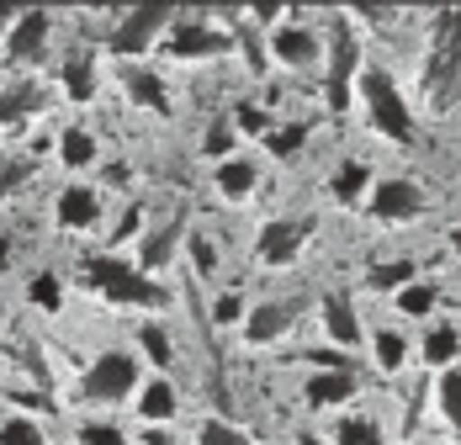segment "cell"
Returning a JSON list of instances; mask_svg holds the SVG:
<instances>
[{
	"label": "cell",
	"mask_w": 461,
	"mask_h": 445,
	"mask_svg": "<svg viewBox=\"0 0 461 445\" xmlns=\"http://www.w3.org/2000/svg\"><path fill=\"white\" fill-rule=\"evenodd\" d=\"M80 276H86L91 292L122 303V308H165L170 303V292L159 281H149V270H133L128 260H117V255H91Z\"/></svg>",
	"instance_id": "cell-1"
},
{
	"label": "cell",
	"mask_w": 461,
	"mask_h": 445,
	"mask_svg": "<svg viewBox=\"0 0 461 445\" xmlns=\"http://www.w3.org/2000/svg\"><path fill=\"white\" fill-rule=\"evenodd\" d=\"M424 90L435 106H451L461 90V5L435 16V43H429V64H424Z\"/></svg>",
	"instance_id": "cell-2"
},
{
	"label": "cell",
	"mask_w": 461,
	"mask_h": 445,
	"mask_svg": "<svg viewBox=\"0 0 461 445\" xmlns=\"http://www.w3.org/2000/svg\"><path fill=\"white\" fill-rule=\"evenodd\" d=\"M361 106H366L371 133L393 138V143H409L414 138V112H409L403 90H398V80L387 69H376V64L361 69Z\"/></svg>",
	"instance_id": "cell-3"
},
{
	"label": "cell",
	"mask_w": 461,
	"mask_h": 445,
	"mask_svg": "<svg viewBox=\"0 0 461 445\" xmlns=\"http://www.w3.org/2000/svg\"><path fill=\"white\" fill-rule=\"evenodd\" d=\"M361 80V43H356V27L345 16L329 22V80H323V95H329V112H350V86Z\"/></svg>",
	"instance_id": "cell-4"
},
{
	"label": "cell",
	"mask_w": 461,
	"mask_h": 445,
	"mask_svg": "<svg viewBox=\"0 0 461 445\" xmlns=\"http://www.w3.org/2000/svg\"><path fill=\"white\" fill-rule=\"evenodd\" d=\"M165 27H176V5H165V0L133 5V11L112 27V53H117V59H139V53L154 43Z\"/></svg>",
	"instance_id": "cell-5"
},
{
	"label": "cell",
	"mask_w": 461,
	"mask_h": 445,
	"mask_svg": "<svg viewBox=\"0 0 461 445\" xmlns=\"http://www.w3.org/2000/svg\"><path fill=\"white\" fill-rule=\"evenodd\" d=\"M133 387H139V360L122 356V350L95 356L91 371H86V382H80V393H86L91 403H122Z\"/></svg>",
	"instance_id": "cell-6"
},
{
	"label": "cell",
	"mask_w": 461,
	"mask_h": 445,
	"mask_svg": "<svg viewBox=\"0 0 461 445\" xmlns=\"http://www.w3.org/2000/svg\"><path fill=\"white\" fill-rule=\"evenodd\" d=\"M233 48L229 32H218V27H207V22H181L176 16V27H170V38H165V53L170 59H223Z\"/></svg>",
	"instance_id": "cell-7"
},
{
	"label": "cell",
	"mask_w": 461,
	"mask_h": 445,
	"mask_svg": "<svg viewBox=\"0 0 461 445\" xmlns=\"http://www.w3.org/2000/svg\"><path fill=\"white\" fill-rule=\"evenodd\" d=\"M308 218H271L260 228V239H255V255L266 260V266H292L297 255H303V239H308Z\"/></svg>",
	"instance_id": "cell-8"
},
{
	"label": "cell",
	"mask_w": 461,
	"mask_h": 445,
	"mask_svg": "<svg viewBox=\"0 0 461 445\" xmlns=\"http://www.w3.org/2000/svg\"><path fill=\"white\" fill-rule=\"evenodd\" d=\"M366 207H371V218H382V222H409L424 213V196H419L414 180H376Z\"/></svg>",
	"instance_id": "cell-9"
},
{
	"label": "cell",
	"mask_w": 461,
	"mask_h": 445,
	"mask_svg": "<svg viewBox=\"0 0 461 445\" xmlns=\"http://www.w3.org/2000/svg\"><path fill=\"white\" fill-rule=\"evenodd\" d=\"M297 318H303V297H276V303H260V308L244 318V340H249V345H271V340H281Z\"/></svg>",
	"instance_id": "cell-10"
},
{
	"label": "cell",
	"mask_w": 461,
	"mask_h": 445,
	"mask_svg": "<svg viewBox=\"0 0 461 445\" xmlns=\"http://www.w3.org/2000/svg\"><path fill=\"white\" fill-rule=\"evenodd\" d=\"M48 27H53V16H48V11H22V16H16V27L5 32V59H16V64L43 59Z\"/></svg>",
	"instance_id": "cell-11"
},
{
	"label": "cell",
	"mask_w": 461,
	"mask_h": 445,
	"mask_svg": "<svg viewBox=\"0 0 461 445\" xmlns=\"http://www.w3.org/2000/svg\"><path fill=\"white\" fill-rule=\"evenodd\" d=\"M271 53H276L286 69H308V64H319L323 38L313 32V27H276V38H271Z\"/></svg>",
	"instance_id": "cell-12"
},
{
	"label": "cell",
	"mask_w": 461,
	"mask_h": 445,
	"mask_svg": "<svg viewBox=\"0 0 461 445\" xmlns=\"http://www.w3.org/2000/svg\"><path fill=\"white\" fill-rule=\"evenodd\" d=\"M323 334H329L334 345H345V350L361 345V318H356V303H350L345 292H329V297H323Z\"/></svg>",
	"instance_id": "cell-13"
},
{
	"label": "cell",
	"mask_w": 461,
	"mask_h": 445,
	"mask_svg": "<svg viewBox=\"0 0 461 445\" xmlns=\"http://www.w3.org/2000/svg\"><path fill=\"white\" fill-rule=\"evenodd\" d=\"M122 90L133 95V106H143V112H170V90H165V80L154 75V69H143V64H128L122 69Z\"/></svg>",
	"instance_id": "cell-14"
},
{
	"label": "cell",
	"mask_w": 461,
	"mask_h": 445,
	"mask_svg": "<svg viewBox=\"0 0 461 445\" xmlns=\"http://www.w3.org/2000/svg\"><path fill=\"white\" fill-rule=\"evenodd\" d=\"M48 106V90L32 86V80H16V86L0 90V128H16V123H27L32 112H43Z\"/></svg>",
	"instance_id": "cell-15"
},
{
	"label": "cell",
	"mask_w": 461,
	"mask_h": 445,
	"mask_svg": "<svg viewBox=\"0 0 461 445\" xmlns=\"http://www.w3.org/2000/svg\"><path fill=\"white\" fill-rule=\"evenodd\" d=\"M53 218H59V228H91L101 218V196H95L91 186H64Z\"/></svg>",
	"instance_id": "cell-16"
},
{
	"label": "cell",
	"mask_w": 461,
	"mask_h": 445,
	"mask_svg": "<svg viewBox=\"0 0 461 445\" xmlns=\"http://www.w3.org/2000/svg\"><path fill=\"white\" fill-rule=\"evenodd\" d=\"M356 387H361V377L345 366V371H319L313 382H308V403L313 408H339V403L356 398Z\"/></svg>",
	"instance_id": "cell-17"
},
{
	"label": "cell",
	"mask_w": 461,
	"mask_h": 445,
	"mask_svg": "<svg viewBox=\"0 0 461 445\" xmlns=\"http://www.w3.org/2000/svg\"><path fill=\"white\" fill-rule=\"evenodd\" d=\"M181 228H185V218L176 213L170 222H159V228L143 239V270H165L170 260H176V239H181Z\"/></svg>",
	"instance_id": "cell-18"
},
{
	"label": "cell",
	"mask_w": 461,
	"mask_h": 445,
	"mask_svg": "<svg viewBox=\"0 0 461 445\" xmlns=\"http://www.w3.org/2000/svg\"><path fill=\"white\" fill-rule=\"evenodd\" d=\"M255 180H260V170H255V159H244V154H233V159L218 165V191H223L229 202H244V196L255 191Z\"/></svg>",
	"instance_id": "cell-19"
},
{
	"label": "cell",
	"mask_w": 461,
	"mask_h": 445,
	"mask_svg": "<svg viewBox=\"0 0 461 445\" xmlns=\"http://www.w3.org/2000/svg\"><path fill=\"white\" fill-rule=\"evenodd\" d=\"M461 356V334L451 323H435L429 334H424V366H440V371H451Z\"/></svg>",
	"instance_id": "cell-20"
},
{
	"label": "cell",
	"mask_w": 461,
	"mask_h": 445,
	"mask_svg": "<svg viewBox=\"0 0 461 445\" xmlns=\"http://www.w3.org/2000/svg\"><path fill=\"white\" fill-rule=\"evenodd\" d=\"M329 196H334V202H345V207H350V202H361V196H371V170L361 165V159L339 165V170H334V186H329Z\"/></svg>",
	"instance_id": "cell-21"
},
{
	"label": "cell",
	"mask_w": 461,
	"mask_h": 445,
	"mask_svg": "<svg viewBox=\"0 0 461 445\" xmlns=\"http://www.w3.org/2000/svg\"><path fill=\"white\" fill-rule=\"evenodd\" d=\"M139 413L149 419V424H165V419H176V387H170L165 377H154V382L139 393Z\"/></svg>",
	"instance_id": "cell-22"
},
{
	"label": "cell",
	"mask_w": 461,
	"mask_h": 445,
	"mask_svg": "<svg viewBox=\"0 0 461 445\" xmlns=\"http://www.w3.org/2000/svg\"><path fill=\"white\" fill-rule=\"evenodd\" d=\"M64 95L69 101H91L95 95V59L91 53H69V64H64Z\"/></svg>",
	"instance_id": "cell-23"
},
{
	"label": "cell",
	"mask_w": 461,
	"mask_h": 445,
	"mask_svg": "<svg viewBox=\"0 0 461 445\" xmlns=\"http://www.w3.org/2000/svg\"><path fill=\"white\" fill-rule=\"evenodd\" d=\"M59 159H64L69 170H86L95 159V138L86 133V128H64V133H59Z\"/></svg>",
	"instance_id": "cell-24"
},
{
	"label": "cell",
	"mask_w": 461,
	"mask_h": 445,
	"mask_svg": "<svg viewBox=\"0 0 461 445\" xmlns=\"http://www.w3.org/2000/svg\"><path fill=\"white\" fill-rule=\"evenodd\" d=\"M371 356H376L382 371H398V366L409 360V340H403L398 329H376V334H371Z\"/></svg>",
	"instance_id": "cell-25"
},
{
	"label": "cell",
	"mask_w": 461,
	"mask_h": 445,
	"mask_svg": "<svg viewBox=\"0 0 461 445\" xmlns=\"http://www.w3.org/2000/svg\"><path fill=\"white\" fill-rule=\"evenodd\" d=\"M435 403H440V413H446V424L461 435V366L451 371H440V387H435Z\"/></svg>",
	"instance_id": "cell-26"
},
{
	"label": "cell",
	"mask_w": 461,
	"mask_h": 445,
	"mask_svg": "<svg viewBox=\"0 0 461 445\" xmlns=\"http://www.w3.org/2000/svg\"><path fill=\"white\" fill-rule=\"evenodd\" d=\"M403 281H409V286L419 281V266H414V260H393V266H371V276H366V286H371V292H398Z\"/></svg>",
	"instance_id": "cell-27"
},
{
	"label": "cell",
	"mask_w": 461,
	"mask_h": 445,
	"mask_svg": "<svg viewBox=\"0 0 461 445\" xmlns=\"http://www.w3.org/2000/svg\"><path fill=\"white\" fill-rule=\"evenodd\" d=\"M334 445H382V430L371 419H361V413H345L334 424Z\"/></svg>",
	"instance_id": "cell-28"
},
{
	"label": "cell",
	"mask_w": 461,
	"mask_h": 445,
	"mask_svg": "<svg viewBox=\"0 0 461 445\" xmlns=\"http://www.w3.org/2000/svg\"><path fill=\"white\" fill-rule=\"evenodd\" d=\"M303 143H308V123H286V128H271V133H266V149H271L276 159H292Z\"/></svg>",
	"instance_id": "cell-29"
},
{
	"label": "cell",
	"mask_w": 461,
	"mask_h": 445,
	"mask_svg": "<svg viewBox=\"0 0 461 445\" xmlns=\"http://www.w3.org/2000/svg\"><path fill=\"white\" fill-rule=\"evenodd\" d=\"M196 445H249V435H244V430H233L229 419H202Z\"/></svg>",
	"instance_id": "cell-30"
},
{
	"label": "cell",
	"mask_w": 461,
	"mask_h": 445,
	"mask_svg": "<svg viewBox=\"0 0 461 445\" xmlns=\"http://www.w3.org/2000/svg\"><path fill=\"white\" fill-rule=\"evenodd\" d=\"M0 445H48V440L32 419H5L0 424Z\"/></svg>",
	"instance_id": "cell-31"
},
{
	"label": "cell",
	"mask_w": 461,
	"mask_h": 445,
	"mask_svg": "<svg viewBox=\"0 0 461 445\" xmlns=\"http://www.w3.org/2000/svg\"><path fill=\"white\" fill-rule=\"evenodd\" d=\"M139 345H143V356L154 360V366H170V340H165V329H159V323H143Z\"/></svg>",
	"instance_id": "cell-32"
},
{
	"label": "cell",
	"mask_w": 461,
	"mask_h": 445,
	"mask_svg": "<svg viewBox=\"0 0 461 445\" xmlns=\"http://www.w3.org/2000/svg\"><path fill=\"white\" fill-rule=\"evenodd\" d=\"M27 297H32V303H38V308H59V297H64V292H59V276H53V270H38V276H32V286H27Z\"/></svg>",
	"instance_id": "cell-33"
},
{
	"label": "cell",
	"mask_w": 461,
	"mask_h": 445,
	"mask_svg": "<svg viewBox=\"0 0 461 445\" xmlns=\"http://www.w3.org/2000/svg\"><path fill=\"white\" fill-rule=\"evenodd\" d=\"M202 154H212L218 165L233 159V123H212V128H207V143H202Z\"/></svg>",
	"instance_id": "cell-34"
},
{
	"label": "cell",
	"mask_w": 461,
	"mask_h": 445,
	"mask_svg": "<svg viewBox=\"0 0 461 445\" xmlns=\"http://www.w3.org/2000/svg\"><path fill=\"white\" fill-rule=\"evenodd\" d=\"M398 308H403V313H414V318H424V313L435 308V286H424V281L403 286V292H398Z\"/></svg>",
	"instance_id": "cell-35"
},
{
	"label": "cell",
	"mask_w": 461,
	"mask_h": 445,
	"mask_svg": "<svg viewBox=\"0 0 461 445\" xmlns=\"http://www.w3.org/2000/svg\"><path fill=\"white\" fill-rule=\"evenodd\" d=\"M185 255H191V266L202 270V276H212V270H218V250H212V239H202V233H191V239H185Z\"/></svg>",
	"instance_id": "cell-36"
},
{
	"label": "cell",
	"mask_w": 461,
	"mask_h": 445,
	"mask_svg": "<svg viewBox=\"0 0 461 445\" xmlns=\"http://www.w3.org/2000/svg\"><path fill=\"white\" fill-rule=\"evenodd\" d=\"M233 128L239 133H271V117L260 106H233Z\"/></svg>",
	"instance_id": "cell-37"
},
{
	"label": "cell",
	"mask_w": 461,
	"mask_h": 445,
	"mask_svg": "<svg viewBox=\"0 0 461 445\" xmlns=\"http://www.w3.org/2000/svg\"><path fill=\"white\" fill-rule=\"evenodd\" d=\"M27 180H32V165H27V159H11V165H0V202H5L16 186H27Z\"/></svg>",
	"instance_id": "cell-38"
},
{
	"label": "cell",
	"mask_w": 461,
	"mask_h": 445,
	"mask_svg": "<svg viewBox=\"0 0 461 445\" xmlns=\"http://www.w3.org/2000/svg\"><path fill=\"white\" fill-rule=\"evenodd\" d=\"M80 445H128V435L117 424H86L80 430Z\"/></svg>",
	"instance_id": "cell-39"
},
{
	"label": "cell",
	"mask_w": 461,
	"mask_h": 445,
	"mask_svg": "<svg viewBox=\"0 0 461 445\" xmlns=\"http://www.w3.org/2000/svg\"><path fill=\"white\" fill-rule=\"evenodd\" d=\"M239 313H244V303H239V297H218V308H212V318H218V323H233Z\"/></svg>",
	"instance_id": "cell-40"
},
{
	"label": "cell",
	"mask_w": 461,
	"mask_h": 445,
	"mask_svg": "<svg viewBox=\"0 0 461 445\" xmlns=\"http://www.w3.org/2000/svg\"><path fill=\"white\" fill-rule=\"evenodd\" d=\"M16 16H22V11H16V5H5V0H0V32H11V27H16Z\"/></svg>",
	"instance_id": "cell-41"
},
{
	"label": "cell",
	"mask_w": 461,
	"mask_h": 445,
	"mask_svg": "<svg viewBox=\"0 0 461 445\" xmlns=\"http://www.w3.org/2000/svg\"><path fill=\"white\" fill-rule=\"evenodd\" d=\"M249 16H255V22H276V16H281V5H255Z\"/></svg>",
	"instance_id": "cell-42"
},
{
	"label": "cell",
	"mask_w": 461,
	"mask_h": 445,
	"mask_svg": "<svg viewBox=\"0 0 461 445\" xmlns=\"http://www.w3.org/2000/svg\"><path fill=\"white\" fill-rule=\"evenodd\" d=\"M0 260H11V244H5V239H0Z\"/></svg>",
	"instance_id": "cell-43"
},
{
	"label": "cell",
	"mask_w": 461,
	"mask_h": 445,
	"mask_svg": "<svg viewBox=\"0 0 461 445\" xmlns=\"http://www.w3.org/2000/svg\"><path fill=\"white\" fill-rule=\"evenodd\" d=\"M451 239H456V255H461V222H456V233H451Z\"/></svg>",
	"instance_id": "cell-44"
}]
</instances>
